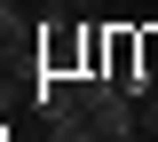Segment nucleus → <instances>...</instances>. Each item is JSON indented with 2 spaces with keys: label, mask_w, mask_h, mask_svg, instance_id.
Wrapping results in <instances>:
<instances>
[{
  "label": "nucleus",
  "mask_w": 158,
  "mask_h": 142,
  "mask_svg": "<svg viewBox=\"0 0 158 142\" xmlns=\"http://www.w3.org/2000/svg\"><path fill=\"white\" fill-rule=\"evenodd\" d=\"M142 134H158V95H150V103H142Z\"/></svg>",
  "instance_id": "obj_5"
},
{
  "label": "nucleus",
  "mask_w": 158,
  "mask_h": 142,
  "mask_svg": "<svg viewBox=\"0 0 158 142\" xmlns=\"http://www.w3.org/2000/svg\"><path fill=\"white\" fill-rule=\"evenodd\" d=\"M71 8H95V0H71Z\"/></svg>",
  "instance_id": "obj_7"
},
{
  "label": "nucleus",
  "mask_w": 158,
  "mask_h": 142,
  "mask_svg": "<svg viewBox=\"0 0 158 142\" xmlns=\"http://www.w3.org/2000/svg\"><path fill=\"white\" fill-rule=\"evenodd\" d=\"M48 142H95V126H87V111H79V119H48Z\"/></svg>",
  "instance_id": "obj_4"
},
{
  "label": "nucleus",
  "mask_w": 158,
  "mask_h": 142,
  "mask_svg": "<svg viewBox=\"0 0 158 142\" xmlns=\"http://www.w3.org/2000/svg\"><path fill=\"white\" fill-rule=\"evenodd\" d=\"M40 119H79V111H87V71H79V79H48V71H40Z\"/></svg>",
  "instance_id": "obj_3"
},
{
  "label": "nucleus",
  "mask_w": 158,
  "mask_h": 142,
  "mask_svg": "<svg viewBox=\"0 0 158 142\" xmlns=\"http://www.w3.org/2000/svg\"><path fill=\"white\" fill-rule=\"evenodd\" d=\"M40 8H48V0H40Z\"/></svg>",
  "instance_id": "obj_8"
},
{
  "label": "nucleus",
  "mask_w": 158,
  "mask_h": 142,
  "mask_svg": "<svg viewBox=\"0 0 158 142\" xmlns=\"http://www.w3.org/2000/svg\"><path fill=\"white\" fill-rule=\"evenodd\" d=\"M32 32H40V71H48V79H79V71H87V24H71L56 0L40 8Z\"/></svg>",
  "instance_id": "obj_1"
},
{
  "label": "nucleus",
  "mask_w": 158,
  "mask_h": 142,
  "mask_svg": "<svg viewBox=\"0 0 158 142\" xmlns=\"http://www.w3.org/2000/svg\"><path fill=\"white\" fill-rule=\"evenodd\" d=\"M150 142H158V134H150Z\"/></svg>",
  "instance_id": "obj_9"
},
{
  "label": "nucleus",
  "mask_w": 158,
  "mask_h": 142,
  "mask_svg": "<svg viewBox=\"0 0 158 142\" xmlns=\"http://www.w3.org/2000/svg\"><path fill=\"white\" fill-rule=\"evenodd\" d=\"M8 8H16V0H0V16H8Z\"/></svg>",
  "instance_id": "obj_6"
},
{
  "label": "nucleus",
  "mask_w": 158,
  "mask_h": 142,
  "mask_svg": "<svg viewBox=\"0 0 158 142\" xmlns=\"http://www.w3.org/2000/svg\"><path fill=\"white\" fill-rule=\"evenodd\" d=\"M87 126H95V142H135V134H142V103H135V87L87 79Z\"/></svg>",
  "instance_id": "obj_2"
}]
</instances>
